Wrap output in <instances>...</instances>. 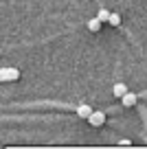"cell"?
Wrapping results in <instances>:
<instances>
[{
	"mask_svg": "<svg viewBox=\"0 0 147 149\" xmlns=\"http://www.w3.org/2000/svg\"><path fill=\"white\" fill-rule=\"evenodd\" d=\"M108 22H110L112 26H119L121 24V13H110V20H108Z\"/></svg>",
	"mask_w": 147,
	"mask_h": 149,
	"instance_id": "obj_8",
	"label": "cell"
},
{
	"mask_svg": "<svg viewBox=\"0 0 147 149\" xmlns=\"http://www.w3.org/2000/svg\"><path fill=\"white\" fill-rule=\"evenodd\" d=\"M97 18L101 20V22H108V20H110V11H108V9H99V13H97Z\"/></svg>",
	"mask_w": 147,
	"mask_h": 149,
	"instance_id": "obj_7",
	"label": "cell"
},
{
	"mask_svg": "<svg viewBox=\"0 0 147 149\" xmlns=\"http://www.w3.org/2000/svg\"><path fill=\"white\" fill-rule=\"evenodd\" d=\"M75 112H77V116H79V118H86V121H88V116H90L94 110H92L88 103H79V105L75 107Z\"/></svg>",
	"mask_w": 147,
	"mask_h": 149,
	"instance_id": "obj_3",
	"label": "cell"
},
{
	"mask_svg": "<svg viewBox=\"0 0 147 149\" xmlns=\"http://www.w3.org/2000/svg\"><path fill=\"white\" fill-rule=\"evenodd\" d=\"M121 101H123L125 107H132V105H136V103H138V94L127 92V94H123V97H121Z\"/></svg>",
	"mask_w": 147,
	"mask_h": 149,
	"instance_id": "obj_4",
	"label": "cell"
},
{
	"mask_svg": "<svg viewBox=\"0 0 147 149\" xmlns=\"http://www.w3.org/2000/svg\"><path fill=\"white\" fill-rule=\"evenodd\" d=\"M88 123H90L92 127H101L103 123H106V112H101V110L92 112L90 116H88Z\"/></svg>",
	"mask_w": 147,
	"mask_h": 149,
	"instance_id": "obj_2",
	"label": "cell"
},
{
	"mask_svg": "<svg viewBox=\"0 0 147 149\" xmlns=\"http://www.w3.org/2000/svg\"><path fill=\"white\" fill-rule=\"evenodd\" d=\"M20 79V70L18 68H2L0 70V81H18Z\"/></svg>",
	"mask_w": 147,
	"mask_h": 149,
	"instance_id": "obj_1",
	"label": "cell"
},
{
	"mask_svg": "<svg viewBox=\"0 0 147 149\" xmlns=\"http://www.w3.org/2000/svg\"><path fill=\"white\" fill-rule=\"evenodd\" d=\"M112 92H114V97H116V99H121V97H123V94H127L130 90H127V86H125V84H114V88H112Z\"/></svg>",
	"mask_w": 147,
	"mask_h": 149,
	"instance_id": "obj_6",
	"label": "cell"
},
{
	"mask_svg": "<svg viewBox=\"0 0 147 149\" xmlns=\"http://www.w3.org/2000/svg\"><path fill=\"white\" fill-rule=\"evenodd\" d=\"M101 20H99V18H90V20H88V31H92V33H99V31H101Z\"/></svg>",
	"mask_w": 147,
	"mask_h": 149,
	"instance_id": "obj_5",
	"label": "cell"
}]
</instances>
